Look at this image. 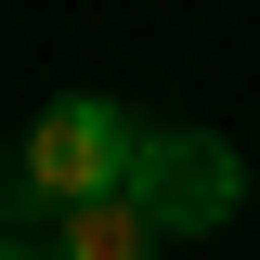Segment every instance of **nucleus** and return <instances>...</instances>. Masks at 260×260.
<instances>
[{"instance_id":"4","label":"nucleus","mask_w":260,"mask_h":260,"mask_svg":"<svg viewBox=\"0 0 260 260\" xmlns=\"http://www.w3.org/2000/svg\"><path fill=\"white\" fill-rule=\"evenodd\" d=\"M0 260H39V247H13V234H0Z\"/></svg>"},{"instance_id":"2","label":"nucleus","mask_w":260,"mask_h":260,"mask_svg":"<svg viewBox=\"0 0 260 260\" xmlns=\"http://www.w3.org/2000/svg\"><path fill=\"white\" fill-rule=\"evenodd\" d=\"M130 208L156 234H208L247 208V156H234L221 130H143V156H130Z\"/></svg>"},{"instance_id":"1","label":"nucleus","mask_w":260,"mask_h":260,"mask_svg":"<svg viewBox=\"0 0 260 260\" xmlns=\"http://www.w3.org/2000/svg\"><path fill=\"white\" fill-rule=\"evenodd\" d=\"M130 156H143L130 104H104V91H65V104H39V117H26L13 195L65 221V208H91V195H130Z\"/></svg>"},{"instance_id":"3","label":"nucleus","mask_w":260,"mask_h":260,"mask_svg":"<svg viewBox=\"0 0 260 260\" xmlns=\"http://www.w3.org/2000/svg\"><path fill=\"white\" fill-rule=\"evenodd\" d=\"M39 260H156V221H143L130 195H91V208H65V221H52Z\"/></svg>"}]
</instances>
